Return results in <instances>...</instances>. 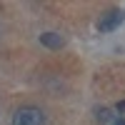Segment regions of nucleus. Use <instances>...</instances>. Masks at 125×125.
<instances>
[{
    "mask_svg": "<svg viewBox=\"0 0 125 125\" xmlns=\"http://www.w3.org/2000/svg\"><path fill=\"white\" fill-rule=\"evenodd\" d=\"M48 118L45 113L35 108V105H25V108H18L13 113V120H10V125H45Z\"/></svg>",
    "mask_w": 125,
    "mask_h": 125,
    "instance_id": "1",
    "label": "nucleus"
},
{
    "mask_svg": "<svg viewBox=\"0 0 125 125\" xmlns=\"http://www.w3.org/2000/svg\"><path fill=\"white\" fill-rule=\"evenodd\" d=\"M123 20H125L123 10H110V13H105V15L98 20V30H100V33H113L115 28L123 25Z\"/></svg>",
    "mask_w": 125,
    "mask_h": 125,
    "instance_id": "2",
    "label": "nucleus"
},
{
    "mask_svg": "<svg viewBox=\"0 0 125 125\" xmlns=\"http://www.w3.org/2000/svg\"><path fill=\"white\" fill-rule=\"evenodd\" d=\"M40 43H43L45 48H50V50H60L62 45H65V38H62L60 33H53V30H50V33L40 35Z\"/></svg>",
    "mask_w": 125,
    "mask_h": 125,
    "instance_id": "3",
    "label": "nucleus"
},
{
    "mask_svg": "<svg viewBox=\"0 0 125 125\" xmlns=\"http://www.w3.org/2000/svg\"><path fill=\"white\" fill-rule=\"evenodd\" d=\"M98 120H100L103 125H108V123L113 120V110H108V108H100V110H98Z\"/></svg>",
    "mask_w": 125,
    "mask_h": 125,
    "instance_id": "4",
    "label": "nucleus"
},
{
    "mask_svg": "<svg viewBox=\"0 0 125 125\" xmlns=\"http://www.w3.org/2000/svg\"><path fill=\"white\" fill-rule=\"evenodd\" d=\"M118 113H125V100H123V103H118Z\"/></svg>",
    "mask_w": 125,
    "mask_h": 125,
    "instance_id": "5",
    "label": "nucleus"
},
{
    "mask_svg": "<svg viewBox=\"0 0 125 125\" xmlns=\"http://www.w3.org/2000/svg\"><path fill=\"white\" fill-rule=\"evenodd\" d=\"M115 125H125V118H118V120H115Z\"/></svg>",
    "mask_w": 125,
    "mask_h": 125,
    "instance_id": "6",
    "label": "nucleus"
}]
</instances>
